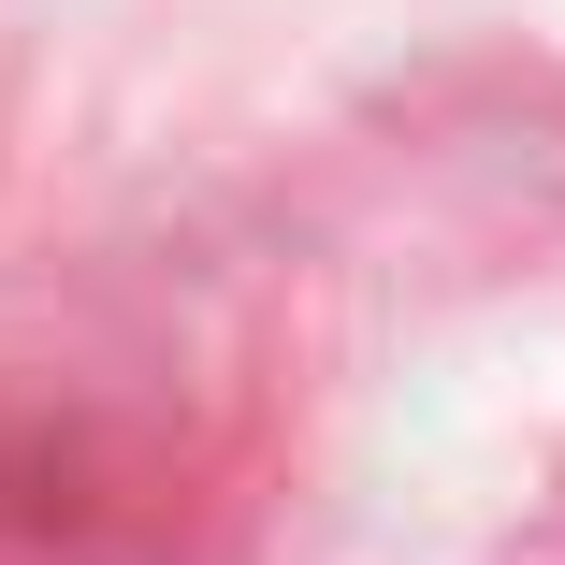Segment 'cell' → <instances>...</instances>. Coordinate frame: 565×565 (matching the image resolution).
<instances>
[]
</instances>
